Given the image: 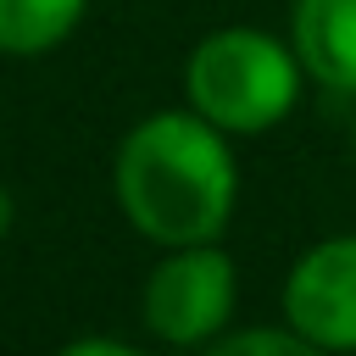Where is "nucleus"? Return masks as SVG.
Segmentation results:
<instances>
[{
  "label": "nucleus",
  "mask_w": 356,
  "mask_h": 356,
  "mask_svg": "<svg viewBox=\"0 0 356 356\" xmlns=\"http://www.w3.org/2000/svg\"><path fill=\"white\" fill-rule=\"evenodd\" d=\"M111 195L128 228L161 250L222 239L239 206L234 139L189 106L150 111L117 145Z\"/></svg>",
  "instance_id": "f257e3e1"
},
{
  "label": "nucleus",
  "mask_w": 356,
  "mask_h": 356,
  "mask_svg": "<svg viewBox=\"0 0 356 356\" xmlns=\"http://www.w3.org/2000/svg\"><path fill=\"white\" fill-rule=\"evenodd\" d=\"M300 83H306V67L295 44L245 22L211 28L184 56V106L200 111L228 139L273 134L300 106Z\"/></svg>",
  "instance_id": "f03ea898"
},
{
  "label": "nucleus",
  "mask_w": 356,
  "mask_h": 356,
  "mask_svg": "<svg viewBox=\"0 0 356 356\" xmlns=\"http://www.w3.org/2000/svg\"><path fill=\"white\" fill-rule=\"evenodd\" d=\"M234 306H239V273H234V256L217 239L172 245L150 267L145 295H139L145 328L172 350H206L228 328Z\"/></svg>",
  "instance_id": "7ed1b4c3"
},
{
  "label": "nucleus",
  "mask_w": 356,
  "mask_h": 356,
  "mask_svg": "<svg viewBox=\"0 0 356 356\" xmlns=\"http://www.w3.org/2000/svg\"><path fill=\"white\" fill-rule=\"evenodd\" d=\"M284 323L328 356H356V234L317 239L284 278Z\"/></svg>",
  "instance_id": "20e7f679"
},
{
  "label": "nucleus",
  "mask_w": 356,
  "mask_h": 356,
  "mask_svg": "<svg viewBox=\"0 0 356 356\" xmlns=\"http://www.w3.org/2000/svg\"><path fill=\"white\" fill-rule=\"evenodd\" d=\"M289 44L312 83L356 95V0H295Z\"/></svg>",
  "instance_id": "39448f33"
},
{
  "label": "nucleus",
  "mask_w": 356,
  "mask_h": 356,
  "mask_svg": "<svg viewBox=\"0 0 356 356\" xmlns=\"http://www.w3.org/2000/svg\"><path fill=\"white\" fill-rule=\"evenodd\" d=\"M89 0H0V56H50L61 50L78 22H83Z\"/></svg>",
  "instance_id": "423d86ee"
},
{
  "label": "nucleus",
  "mask_w": 356,
  "mask_h": 356,
  "mask_svg": "<svg viewBox=\"0 0 356 356\" xmlns=\"http://www.w3.org/2000/svg\"><path fill=\"white\" fill-rule=\"evenodd\" d=\"M200 356H328L312 339H300L289 323L284 328H239V334H217Z\"/></svg>",
  "instance_id": "0eeeda50"
},
{
  "label": "nucleus",
  "mask_w": 356,
  "mask_h": 356,
  "mask_svg": "<svg viewBox=\"0 0 356 356\" xmlns=\"http://www.w3.org/2000/svg\"><path fill=\"white\" fill-rule=\"evenodd\" d=\"M50 356H145V350L128 345V339H111V334H83V339H67Z\"/></svg>",
  "instance_id": "6e6552de"
},
{
  "label": "nucleus",
  "mask_w": 356,
  "mask_h": 356,
  "mask_svg": "<svg viewBox=\"0 0 356 356\" xmlns=\"http://www.w3.org/2000/svg\"><path fill=\"white\" fill-rule=\"evenodd\" d=\"M11 222H17V195H11L6 184H0V239L11 234Z\"/></svg>",
  "instance_id": "1a4fd4ad"
},
{
  "label": "nucleus",
  "mask_w": 356,
  "mask_h": 356,
  "mask_svg": "<svg viewBox=\"0 0 356 356\" xmlns=\"http://www.w3.org/2000/svg\"><path fill=\"white\" fill-rule=\"evenodd\" d=\"M350 150H356V134H350Z\"/></svg>",
  "instance_id": "9d476101"
}]
</instances>
